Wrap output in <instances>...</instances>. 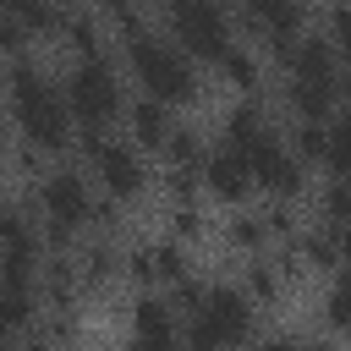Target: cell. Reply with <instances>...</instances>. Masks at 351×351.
Instances as JSON below:
<instances>
[{
	"mask_svg": "<svg viewBox=\"0 0 351 351\" xmlns=\"http://www.w3.org/2000/svg\"><path fill=\"white\" fill-rule=\"evenodd\" d=\"M5 99H11V115H16L22 143H33V148H44V154H60V148L71 143L77 115H71L66 93L44 77L38 60L11 55V66H5Z\"/></svg>",
	"mask_w": 351,
	"mask_h": 351,
	"instance_id": "6da1fadb",
	"label": "cell"
},
{
	"mask_svg": "<svg viewBox=\"0 0 351 351\" xmlns=\"http://www.w3.org/2000/svg\"><path fill=\"white\" fill-rule=\"evenodd\" d=\"M121 55H126L132 77L143 82V93L165 99L170 110H176V104H192V99L203 93V82H197V60H192L176 38H159V33L143 27V33L121 38Z\"/></svg>",
	"mask_w": 351,
	"mask_h": 351,
	"instance_id": "7a4b0ae2",
	"label": "cell"
},
{
	"mask_svg": "<svg viewBox=\"0 0 351 351\" xmlns=\"http://www.w3.org/2000/svg\"><path fill=\"white\" fill-rule=\"evenodd\" d=\"M93 208H99V197H93V186H88V176L82 170H49L44 181H38V225H44V247L49 252H66L71 247V236L77 230H88L93 225Z\"/></svg>",
	"mask_w": 351,
	"mask_h": 351,
	"instance_id": "3957f363",
	"label": "cell"
},
{
	"mask_svg": "<svg viewBox=\"0 0 351 351\" xmlns=\"http://www.w3.org/2000/svg\"><path fill=\"white\" fill-rule=\"evenodd\" d=\"M82 159H88L104 197L132 203V197L148 192V165H143V148L132 137H110V126H88L82 132Z\"/></svg>",
	"mask_w": 351,
	"mask_h": 351,
	"instance_id": "277c9868",
	"label": "cell"
},
{
	"mask_svg": "<svg viewBox=\"0 0 351 351\" xmlns=\"http://www.w3.org/2000/svg\"><path fill=\"white\" fill-rule=\"evenodd\" d=\"M66 104H71V115H77V132H88V126H115L121 115H126V88H121V71L104 60V55H82L77 66H71V77H66Z\"/></svg>",
	"mask_w": 351,
	"mask_h": 351,
	"instance_id": "5b68a950",
	"label": "cell"
},
{
	"mask_svg": "<svg viewBox=\"0 0 351 351\" xmlns=\"http://www.w3.org/2000/svg\"><path fill=\"white\" fill-rule=\"evenodd\" d=\"M252 296L236 291V285H203V302L186 313V340L192 346H230V340H252L258 335V318H252Z\"/></svg>",
	"mask_w": 351,
	"mask_h": 351,
	"instance_id": "8992f818",
	"label": "cell"
},
{
	"mask_svg": "<svg viewBox=\"0 0 351 351\" xmlns=\"http://www.w3.org/2000/svg\"><path fill=\"white\" fill-rule=\"evenodd\" d=\"M165 16H170V38L192 60H203V66H219L225 49L236 44V27H230L225 0H176Z\"/></svg>",
	"mask_w": 351,
	"mask_h": 351,
	"instance_id": "52a82bcc",
	"label": "cell"
},
{
	"mask_svg": "<svg viewBox=\"0 0 351 351\" xmlns=\"http://www.w3.org/2000/svg\"><path fill=\"white\" fill-rule=\"evenodd\" d=\"M247 170H252V186H263L269 197H291L296 203L307 192V165L291 154V143L280 132H269V137H258L247 148Z\"/></svg>",
	"mask_w": 351,
	"mask_h": 351,
	"instance_id": "ba28073f",
	"label": "cell"
},
{
	"mask_svg": "<svg viewBox=\"0 0 351 351\" xmlns=\"http://www.w3.org/2000/svg\"><path fill=\"white\" fill-rule=\"evenodd\" d=\"M197 176H203V192H208V197H219V203H241V197L252 192L247 154H241V148H230V143H225V148H208Z\"/></svg>",
	"mask_w": 351,
	"mask_h": 351,
	"instance_id": "9c48e42d",
	"label": "cell"
},
{
	"mask_svg": "<svg viewBox=\"0 0 351 351\" xmlns=\"http://www.w3.org/2000/svg\"><path fill=\"white\" fill-rule=\"evenodd\" d=\"M285 110L296 115V121H329V110L340 104V77L335 82H324V77H285Z\"/></svg>",
	"mask_w": 351,
	"mask_h": 351,
	"instance_id": "30bf717a",
	"label": "cell"
},
{
	"mask_svg": "<svg viewBox=\"0 0 351 351\" xmlns=\"http://www.w3.org/2000/svg\"><path fill=\"white\" fill-rule=\"evenodd\" d=\"M121 121H126V132H132V143H137V148H165V143H170V132H176L170 104H165V99H154V93L132 99Z\"/></svg>",
	"mask_w": 351,
	"mask_h": 351,
	"instance_id": "8fae6325",
	"label": "cell"
},
{
	"mask_svg": "<svg viewBox=\"0 0 351 351\" xmlns=\"http://www.w3.org/2000/svg\"><path fill=\"white\" fill-rule=\"evenodd\" d=\"M132 335L148 340V346H170V340L181 335V324H176V302L137 296V302H132Z\"/></svg>",
	"mask_w": 351,
	"mask_h": 351,
	"instance_id": "7c38bea8",
	"label": "cell"
},
{
	"mask_svg": "<svg viewBox=\"0 0 351 351\" xmlns=\"http://www.w3.org/2000/svg\"><path fill=\"white\" fill-rule=\"evenodd\" d=\"M291 71H296V77H324V82H335V77H340V49H335V38H329V33H302V38H296V55H291Z\"/></svg>",
	"mask_w": 351,
	"mask_h": 351,
	"instance_id": "4fadbf2b",
	"label": "cell"
},
{
	"mask_svg": "<svg viewBox=\"0 0 351 351\" xmlns=\"http://www.w3.org/2000/svg\"><path fill=\"white\" fill-rule=\"evenodd\" d=\"M77 269H82V291H104L115 274H126V258L115 252L110 236H93V241L77 252Z\"/></svg>",
	"mask_w": 351,
	"mask_h": 351,
	"instance_id": "5bb4252c",
	"label": "cell"
},
{
	"mask_svg": "<svg viewBox=\"0 0 351 351\" xmlns=\"http://www.w3.org/2000/svg\"><path fill=\"white\" fill-rule=\"evenodd\" d=\"M219 126H225V143H230V148H241V154H247L258 137H269V132H274V126H269V115H263V104H258L252 93H247L241 104H230Z\"/></svg>",
	"mask_w": 351,
	"mask_h": 351,
	"instance_id": "9a60e30c",
	"label": "cell"
},
{
	"mask_svg": "<svg viewBox=\"0 0 351 351\" xmlns=\"http://www.w3.org/2000/svg\"><path fill=\"white\" fill-rule=\"evenodd\" d=\"M5 5H11V16L22 22L27 38H60V22H66L60 0H5Z\"/></svg>",
	"mask_w": 351,
	"mask_h": 351,
	"instance_id": "2e32d148",
	"label": "cell"
},
{
	"mask_svg": "<svg viewBox=\"0 0 351 351\" xmlns=\"http://www.w3.org/2000/svg\"><path fill=\"white\" fill-rule=\"evenodd\" d=\"M296 252L307 269H335L340 263V225H318V230H296Z\"/></svg>",
	"mask_w": 351,
	"mask_h": 351,
	"instance_id": "e0dca14e",
	"label": "cell"
},
{
	"mask_svg": "<svg viewBox=\"0 0 351 351\" xmlns=\"http://www.w3.org/2000/svg\"><path fill=\"white\" fill-rule=\"evenodd\" d=\"M241 291H247L258 307H274V302L285 296V274L274 269V258L252 252V263H247V274H241Z\"/></svg>",
	"mask_w": 351,
	"mask_h": 351,
	"instance_id": "ac0fdd59",
	"label": "cell"
},
{
	"mask_svg": "<svg viewBox=\"0 0 351 351\" xmlns=\"http://www.w3.org/2000/svg\"><path fill=\"white\" fill-rule=\"evenodd\" d=\"M60 38L66 49L82 60V55H104V33H99V11H66L60 22Z\"/></svg>",
	"mask_w": 351,
	"mask_h": 351,
	"instance_id": "d6986e66",
	"label": "cell"
},
{
	"mask_svg": "<svg viewBox=\"0 0 351 351\" xmlns=\"http://www.w3.org/2000/svg\"><path fill=\"white\" fill-rule=\"evenodd\" d=\"M214 71H219V82H230V88H241V93H258V88H263V66H258V55L241 49V44H230Z\"/></svg>",
	"mask_w": 351,
	"mask_h": 351,
	"instance_id": "ffe728a7",
	"label": "cell"
},
{
	"mask_svg": "<svg viewBox=\"0 0 351 351\" xmlns=\"http://www.w3.org/2000/svg\"><path fill=\"white\" fill-rule=\"evenodd\" d=\"M159 154H165L170 165H181V170H203V154H208V148H203V132H197V126H176Z\"/></svg>",
	"mask_w": 351,
	"mask_h": 351,
	"instance_id": "44dd1931",
	"label": "cell"
},
{
	"mask_svg": "<svg viewBox=\"0 0 351 351\" xmlns=\"http://www.w3.org/2000/svg\"><path fill=\"white\" fill-rule=\"evenodd\" d=\"M225 241L236 247V252H263L269 247V225H263V214H236V219H225Z\"/></svg>",
	"mask_w": 351,
	"mask_h": 351,
	"instance_id": "7402d4cb",
	"label": "cell"
},
{
	"mask_svg": "<svg viewBox=\"0 0 351 351\" xmlns=\"http://www.w3.org/2000/svg\"><path fill=\"white\" fill-rule=\"evenodd\" d=\"M285 143H291V154H296L302 165H324V143H329V126H324V121H296Z\"/></svg>",
	"mask_w": 351,
	"mask_h": 351,
	"instance_id": "603a6c76",
	"label": "cell"
},
{
	"mask_svg": "<svg viewBox=\"0 0 351 351\" xmlns=\"http://www.w3.org/2000/svg\"><path fill=\"white\" fill-rule=\"evenodd\" d=\"M154 247V285H176V280H186V247H181V236H170V241H148Z\"/></svg>",
	"mask_w": 351,
	"mask_h": 351,
	"instance_id": "cb8c5ba5",
	"label": "cell"
},
{
	"mask_svg": "<svg viewBox=\"0 0 351 351\" xmlns=\"http://www.w3.org/2000/svg\"><path fill=\"white\" fill-rule=\"evenodd\" d=\"M324 170L351 181V115L329 121V143H324Z\"/></svg>",
	"mask_w": 351,
	"mask_h": 351,
	"instance_id": "d4e9b609",
	"label": "cell"
},
{
	"mask_svg": "<svg viewBox=\"0 0 351 351\" xmlns=\"http://www.w3.org/2000/svg\"><path fill=\"white\" fill-rule=\"evenodd\" d=\"M318 214H324L329 225H340V230L351 225V181H346V176H335V181L318 192Z\"/></svg>",
	"mask_w": 351,
	"mask_h": 351,
	"instance_id": "484cf974",
	"label": "cell"
},
{
	"mask_svg": "<svg viewBox=\"0 0 351 351\" xmlns=\"http://www.w3.org/2000/svg\"><path fill=\"white\" fill-rule=\"evenodd\" d=\"M324 324L340 329V335H351V269L329 285V296H324Z\"/></svg>",
	"mask_w": 351,
	"mask_h": 351,
	"instance_id": "4316f807",
	"label": "cell"
},
{
	"mask_svg": "<svg viewBox=\"0 0 351 351\" xmlns=\"http://www.w3.org/2000/svg\"><path fill=\"white\" fill-rule=\"evenodd\" d=\"M170 236H181V241H197L203 236V214H197V203L186 197V203H170Z\"/></svg>",
	"mask_w": 351,
	"mask_h": 351,
	"instance_id": "83f0119b",
	"label": "cell"
},
{
	"mask_svg": "<svg viewBox=\"0 0 351 351\" xmlns=\"http://www.w3.org/2000/svg\"><path fill=\"white\" fill-rule=\"evenodd\" d=\"M99 16H110V22L121 27V38L143 33V11H137V0H99Z\"/></svg>",
	"mask_w": 351,
	"mask_h": 351,
	"instance_id": "f1b7e54d",
	"label": "cell"
},
{
	"mask_svg": "<svg viewBox=\"0 0 351 351\" xmlns=\"http://www.w3.org/2000/svg\"><path fill=\"white\" fill-rule=\"evenodd\" d=\"M22 49H27V33H22V22L11 16V5L0 0V55L11 60V55H22Z\"/></svg>",
	"mask_w": 351,
	"mask_h": 351,
	"instance_id": "f546056e",
	"label": "cell"
},
{
	"mask_svg": "<svg viewBox=\"0 0 351 351\" xmlns=\"http://www.w3.org/2000/svg\"><path fill=\"white\" fill-rule=\"evenodd\" d=\"M126 280L154 285V247H132V252H126Z\"/></svg>",
	"mask_w": 351,
	"mask_h": 351,
	"instance_id": "4dcf8cb0",
	"label": "cell"
},
{
	"mask_svg": "<svg viewBox=\"0 0 351 351\" xmlns=\"http://www.w3.org/2000/svg\"><path fill=\"white\" fill-rule=\"evenodd\" d=\"M340 263H346V269H351V225H346V230H340Z\"/></svg>",
	"mask_w": 351,
	"mask_h": 351,
	"instance_id": "1f68e13d",
	"label": "cell"
},
{
	"mask_svg": "<svg viewBox=\"0 0 351 351\" xmlns=\"http://www.w3.org/2000/svg\"><path fill=\"white\" fill-rule=\"evenodd\" d=\"M5 219H11V203H5V197H0V230H5Z\"/></svg>",
	"mask_w": 351,
	"mask_h": 351,
	"instance_id": "d6a6232c",
	"label": "cell"
},
{
	"mask_svg": "<svg viewBox=\"0 0 351 351\" xmlns=\"http://www.w3.org/2000/svg\"><path fill=\"white\" fill-rule=\"evenodd\" d=\"M148 5H165V11H170V5H176V0H148Z\"/></svg>",
	"mask_w": 351,
	"mask_h": 351,
	"instance_id": "836d02e7",
	"label": "cell"
},
{
	"mask_svg": "<svg viewBox=\"0 0 351 351\" xmlns=\"http://www.w3.org/2000/svg\"><path fill=\"white\" fill-rule=\"evenodd\" d=\"M0 165H5V148H0Z\"/></svg>",
	"mask_w": 351,
	"mask_h": 351,
	"instance_id": "e575fe53",
	"label": "cell"
},
{
	"mask_svg": "<svg viewBox=\"0 0 351 351\" xmlns=\"http://www.w3.org/2000/svg\"><path fill=\"white\" fill-rule=\"evenodd\" d=\"M236 5H247V0H236Z\"/></svg>",
	"mask_w": 351,
	"mask_h": 351,
	"instance_id": "d590c367",
	"label": "cell"
},
{
	"mask_svg": "<svg viewBox=\"0 0 351 351\" xmlns=\"http://www.w3.org/2000/svg\"><path fill=\"white\" fill-rule=\"evenodd\" d=\"M302 5H307V0H302Z\"/></svg>",
	"mask_w": 351,
	"mask_h": 351,
	"instance_id": "8d00e7d4",
	"label": "cell"
}]
</instances>
